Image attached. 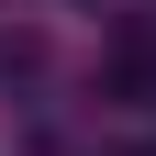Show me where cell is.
<instances>
[{
    "mask_svg": "<svg viewBox=\"0 0 156 156\" xmlns=\"http://www.w3.org/2000/svg\"><path fill=\"white\" fill-rule=\"evenodd\" d=\"M0 56H11V45H0Z\"/></svg>",
    "mask_w": 156,
    "mask_h": 156,
    "instance_id": "cell-1",
    "label": "cell"
}]
</instances>
